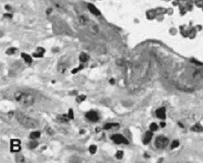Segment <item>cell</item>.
Returning <instances> with one entry per match:
<instances>
[{"label":"cell","instance_id":"d6986e66","mask_svg":"<svg viewBox=\"0 0 203 163\" xmlns=\"http://www.w3.org/2000/svg\"><path fill=\"white\" fill-rule=\"evenodd\" d=\"M116 157H117L118 159L122 158V157H123V151H117V154H116Z\"/></svg>","mask_w":203,"mask_h":163},{"label":"cell","instance_id":"5bb4252c","mask_svg":"<svg viewBox=\"0 0 203 163\" xmlns=\"http://www.w3.org/2000/svg\"><path fill=\"white\" fill-rule=\"evenodd\" d=\"M193 130L194 131H197V132H201L203 130V128L201 125L199 124H196L194 127H193Z\"/></svg>","mask_w":203,"mask_h":163},{"label":"cell","instance_id":"7c38bea8","mask_svg":"<svg viewBox=\"0 0 203 163\" xmlns=\"http://www.w3.org/2000/svg\"><path fill=\"white\" fill-rule=\"evenodd\" d=\"M22 57L23 58V59L25 60L26 63H32V59L30 55H28L27 54H25V53H22Z\"/></svg>","mask_w":203,"mask_h":163},{"label":"cell","instance_id":"ffe728a7","mask_svg":"<svg viewBox=\"0 0 203 163\" xmlns=\"http://www.w3.org/2000/svg\"><path fill=\"white\" fill-rule=\"evenodd\" d=\"M69 119H73V118H74V114H73V109H69Z\"/></svg>","mask_w":203,"mask_h":163},{"label":"cell","instance_id":"e0dca14e","mask_svg":"<svg viewBox=\"0 0 203 163\" xmlns=\"http://www.w3.org/2000/svg\"><path fill=\"white\" fill-rule=\"evenodd\" d=\"M90 151L91 154L96 153V151H97V147H96L95 145H91L90 147Z\"/></svg>","mask_w":203,"mask_h":163},{"label":"cell","instance_id":"6da1fadb","mask_svg":"<svg viewBox=\"0 0 203 163\" xmlns=\"http://www.w3.org/2000/svg\"><path fill=\"white\" fill-rule=\"evenodd\" d=\"M15 100L25 107H29L33 105L35 102V98L30 93L22 91H17L14 93Z\"/></svg>","mask_w":203,"mask_h":163},{"label":"cell","instance_id":"7402d4cb","mask_svg":"<svg viewBox=\"0 0 203 163\" xmlns=\"http://www.w3.org/2000/svg\"><path fill=\"white\" fill-rule=\"evenodd\" d=\"M179 146V142L177 140H174L173 142L172 143V145H171V148H175Z\"/></svg>","mask_w":203,"mask_h":163},{"label":"cell","instance_id":"44dd1931","mask_svg":"<svg viewBox=\"0 0 203 163\" xmlns=\"http://www.w3.org/2000/svg\"><path fill=\"white\" fill-rule=\"evenodd\" d=\"M85 99H86V96H84V95H80V96H79L78 98H77V101H79V102H81V101H84Z\"/></svg>","mask_w":203,"mask_h":163},{"label":"cell","instance_id":"8992f818","mask_svg":"<svg viewBox=\"0 0 203 163\" xmlns=\"http://www.w3.org/2000/svg\"><path fill=\"white\" fill-rule=\"evenodd\" d=\"M156 116L158 118L161 119H164L166 118V113H165V109L164 108H161L156 111Z\"/></svg>","mask_w":203,"mask_h":163},{"label":"cell","instance_id":"603a6c76","mask_svg":"<svg viewBox=\"0 0 203 163\" xmlns=\"http://www.w3.org/2000/svg\"><path fill=\"white\" fill-rule=\"evenodd\" d=\"M16 160L19 162H23L24 159H23V157L22 155H17V157L16 158Z\"/></svg>","mask_w":203,"mask_h":163},{"label":"cell","instance_id":"52a82bcc","mask_svg":"<svg viewBox=\"0 0 203 163\" xmlns=\"http://www.w3.org/2000/svg\"><path fill=\"white\" fill-rule=\"evenodd\" d=\"M152 137H153V133L152 131H147L146 133L145 137H144V140H143V142L145 144H148L149 141L151 140Z\"/></svg>","mask_w":203,"mask_h":163},{"label":"cell","instance_id":"3957f363","mask_svg":"<svg viewBox=\"0 0 203 163\" xmlns=\"http://www.w3.org/2000/svg\"><path fill=\"white\" fill-rule=\"evenodd\" d=\"M168 144H169V140H168L167 137H162V136L157 137L156 141H155V144H156V148L158 149H162V148H166Z\"/></svg>","mask_w":203,"mask_h":163},{"label":"cell","instance_id":"8fae6325","mask_svg":"<svg viewBox=\"0 0 203 163\" xmlns=\"http://www.w3.org/2000/svg\"><path fill=\"white\" fill-rule=\"evenodd\" d=\"M11 151L13 152H18L20 151V144H11Z\"/></svg>","mask_w":203,"mask_h":163},{"label":"cell","instance_id":"277c9868","mask_svg":"<svg viewBox=\"0 0 203 163\" xmlns=\"http://www.w3.org/2000/svg\"><path fill=\"white\" fill-rule=\"evenodd\" d=\"M111 139L113 140L114 143H116L117 144H129V141H128L126 139H125L123 136L121 135V134H114L111 137Z\"/></svg>","mask_w":203,"mask_h":163},{"label":"cell","instance_id":"2e32d148","mask_svg":"<svg viewBox=\"0 0 203 163\" xmlns=\"http://www.w3.org/2000/svg\"><path fill=\"white\" fill-rule=\"evenodd\" d=\"M117 125V124H115V123H107V124H105L104 128L105 130H109V129H111L113 127H116Z\"/></svg>","mask_w":203,"mask_h":163},{"label":"cell","instance_id":"ac0fdd59","mask_svg":"<svg viewBox=\"0 0 203 163\" xmlns=\"http://www.w3.org/2000/svg\"><path fill=\"white\" fill-rule=\"evenodd\" d=\"M158 129V126H157L156 123H152L150 125V130L151 131H156V130Z\"/></svg>","mask_w":203,"mask_h":163},{"label":"cell","instance_id":"30bf717a","mask_svg":"<svg viewBox=\"0 0 203 163\" xmlns=\"http://www.w3.org/2000/svg\"><path fill=\"white\" fill-rule=\"evenodd\" d=\"M88 7H89L90 10L91 11V13H93V14H96V15L100 14V12H99V10H98L94 6H93V5H89V6H88Z\"/></svg>","mask_w":203,"mask_h":163},{"label":"cell","instance_id":"7a4b0ae2","mask_svg":"<svg viewBox=\"0 0 203 163\" xmlns=\"http://www.w3.org/2000/svg\"><path fill=\"white\" fill-rule=\"evenodd\" d=\"M16 117H17V121L22 126L26 128L34 129V128L38 127V122L35 119L31 118V117L27 116L26 115L21 113V112H17L16 113Z\"/></svg>","mask_w":203,"mask_h":163},{"label":"cell","instance_id":"ba28073f","mask_svg":"<svg viewBox=\"0 0 203 163\" xmlns=\"http://www.w3.org/2000/svg\"><path fill=\"white\" fill-rule=\"evenodd\" d=\"M58 121H60L61 122H67L70 119H69V115L64 114L58 117Z\"/></svg>","mask_w":203,"mask_h":163},{"label":"cell","instance_id":"5b68a950","mask_svg":"<svg viewBox=\"0 0 203 163\" xmlns=\"http://www.w3.org/2000/svg\"><path fill=\"white\" fill-rule=\"evenodd\" d=\"M86 116L88 119L92 122H97L98 120V116L97 113H95V112H93V111H90L89 113H87Z\"/></svg>","mask_w":203,"mask_h":163},{"label":"cell","instance_id":"d4e9b609","mask_svg":"<svg viewBox=\"0 0 203 163\" xmlns=\"http://www.w3.org/2000/svg\"><path fill=\"white\" fill-rule=\"evenodd\" d=\"M165 125H166V123H164V122H161V123H160V126H161L162 127H164Z\"/></svg>","mask_w":203,"mask_h":163},{"label":"cell","instance_id":"4fadbf2b","mask_svg":"<svg viewBox=\"0 0 203 163\" xmlns=\"http://www.w3.org/2000/svg\"><path fill=\"white\" fill-rule=\"evenodd\" d=\"M79 59H80V61H82V62L85 63L89 59V56H88V55L85 54V53H82L79 56Z\"/></svg>","mask_w":203,"mask_h":163},{"label":"cell","instance_id":"9a60e30c","mask_svg":"<svg viewBox=\"0 0 203 163\" xmlns=\"http://www.w3.org/2000/svg\"><path fill=\"white\" fill-rule=\"evenodd\" d=\"M37 145H38V143H37V141L34 140V141H31V142L29 144V148L31 149H34V148H35Z\"/></svg>","mask_w":203,"mask_h":163},{"label":"cell","instance_id":"cb8c5ba5","mask_svg":"<svg viewBox=\"0 0 203 163\" xmlns=\"http://www.w3.org/2000/svg\"><path fill=\"white\" fill-rule=\"evenodd\" d=\"M15 52H16L15 49H9V50L7 51V53H8V54H13Z\"/></svg>","mask_w":203,"mask_h":163},{"label":"cell","instance_id":"9c48e42d","mask_svg":"<svg viewBox=\"0 0 203 163\" xmlns=\"http://www.w3.org/2000/svg\"><path fill=\"white\" fill-rule=\"evenodd\" d=\"M40 136H41V133H40L39 131H34V132H32L30 133V137L31 139H33V140H35V139L39 138Z\"/></svg>","mask_w":203,"mask_h":163}]
</instances>
